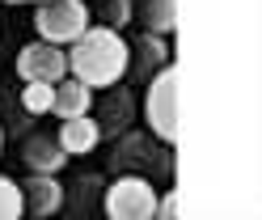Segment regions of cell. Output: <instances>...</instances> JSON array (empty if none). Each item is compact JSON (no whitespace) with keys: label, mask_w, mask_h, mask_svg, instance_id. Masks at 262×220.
<instances>
[{"label":"cell","mask_w":262,"mask_h":220,"mask_svg":"<svg viewBox=\"0 0 262 220\" xmlns=\"http://www.w3.org/2000/svg\"><path fill=\"white\" fill-rule=\"evenodd\" d=\"M21 203L34 216H51V212H59V203H63V191H59V182L55 178H30L26 182V195H21Z\"/></svg>","instance_id":"obj_7"},{"label":"cell","mask_w":262,"mask_h":220,"mask_svg":"<svg viewBox=\"0 0 262 220\" xmlns=\"http://www.w3.org/2000/svg\"><path fill=\"white\" fill-rule=\"evenodd\" d=\"M89 102H93V93H89V85L85 81H55V97H51V110L59 114V118H72V114H89Z\"/></svg>","instance_id":"obj_6"},{"label":"cell","mask_w":262,"mask_h":220,"mask_svg":"<svg viewBox=\"0 0 262 220\" xmlns=\"http://www.w3.org/2000/svg\"><path fill=\"white\" fill-rule=\"evenodd\" d=\"M148 123L161 140H178V72L161 68V76L148 89Z\"/></svg>","instance_id":"obj_4"},{"label":"cell","mask_w":262,"mask_h":220,"mask_svg":"<svg viewBox=\"0 0 262 220\" xmlns=\"http://www.w3.org/2000/svg\"><path fill=\"white\" fill-rule=\"evenodd\" d=\"M9 5H17V0H9Z\"/></svg>","instance_id":"obj_15"},{"label":"cell","mask_w":262,"mask_h":220,"mask_svg":"<svg viewBox=\"0 0 262 220\" xmlns=\"http://www.w3.org/2000/svg\"><path fill=\"white\" fill-rule=\"evenodd\" d=\"M97 144V123L85 114H72L63 118V131H59V148L63 152H89Z\"/></svg>","instance_id":"obj_8"},{"label":"cell","mask_w":262,"mask_h":220,"mask_svg":"<svg viewBox=\"0 0 262 220\" xmlns=\"http://www.w3.org/2000/svg\"><path fill=\"white\" fill-rule=\"evenodd\" d=\"M157 212H161V216H173V212H178V199H173V195H169V199H165V203H157Z\"/></svg>","instance_id":"obj_14"},{"label":"cell","mask_w":262,"mask_h":220,"mask_svg":"<svg viewBox=\"0 0 262 220\" xmlns=\"http://www.w3.org/2000/svg\"><path fill=\"white\" fill-rule=\"evenodd\" d=\"M34 26L47 43H72L89 26V9L80 0H42L34 13Z\"/></svg>","instance_id":"obj_2"},{"label":"cell","mask_w":262,"mask_h":220,"mask_svg":"<svg viewBox=\"0 0 262 220\" xmlns=\"http://www.w3.org/2000/svg\"><path fill=\"white\" fill-rule=\"evenodd\" d=\"M110 22H114V26L127 22V5H123V0H114V5H110Z\"/></svg>","instance_id":"obj_13"},{"label":"cell","mask_w":262,"mask_h":220,"mask_svg":"<svg viewBox=\"0 0 262 220\" xmlns=\"http://www.w3.org/2000/svg\"><path fill=\"white\" fill-rule=\"evenodd\" d=\"M26 212V203H21V186L17 182H9V178H0V220H13V216H21Z\"/></svg>","instance_id":"obj_11"},{"label":"cell","mask_w":262,"mask_h":220,"mask_svg":"<svg viewBox=\"0 0 262 220\" xmlns=\"http://www.w3.org/2000/svg\"><path fill=\"white\" fill-rule=\"evenodd\" d=\"M148 30L157 34L173 30V0H148Z\"/></svg>","instance_id":"obj_12"},{"label":"cell","mask_w":262,"mask_h":220,"mask_svg":"<svg viewBox=\"0 0 262 220\" xmlns=\"http://www.w3.org/2000/svg\"><path fill=\"white\" fill-rule=\"evenodd\" d=\"M68 68L76 72V81H85V85H114L127 72V43L106 26H97V30L85 26L72 38Z\"/></svg>","instance_id":"obj_1"},{"label":"cell","mask_w":262,"mask_h":220,"mask_svg":"<svg viewBox=\"0 0 262 220\" xmlns=\"http://www.w3.org/2000/svg\"><path fill=\"white\" fill-rule=\"evenodd\" d=\"M51 97H55V85H47V81H26V93H21L26 110H34V114L51 110Z\"/></svg>","instance_id":"obj_10"},{"label":"cell","mask_w":262,"mask_h":220,"mask_svg":"<svg viewBox=\"0 0 262 220\" xmlns=\"http://www.w3.org/2000/svg\"><path fill=\"white\" fill-rule=\"evenodd\" d=\"M63 157H68V152H59V144H55V140H42V135H34V140L26 144V161L34 165L38 174H51V169H59Z\"/></svg>","instance_id":"obj_9"},{"label":"cell","mask_w":262,"mask_h":220,"mask_svg":"<svg viewBox=\"0 0 262 220\" xmlns=\"http://www.w3.org/2000/svg\"><path fill=\"white\" fill-rule=\"evenodd\" d=\"M106 212L114 220H148L157 212V195L144 178H119L106 191Z\"/></svg>","instance_id":"obj_3"},{"label":"cell","mask_w":262,"mask_h":220,"mask_svg":"<svg viewBox=\"0 0 262 220\" xmlns=\"http://www.w3.org/2000/svg\"><path fill=\"white\" fill-rule=\"evenodd\" d=\"M17 72L21 81H47V85H55L63 72H68V55L59 51V43H30L21 47V55H17Z\"/></svg>","instance_id":"obj_5"}]
</instances>
